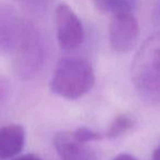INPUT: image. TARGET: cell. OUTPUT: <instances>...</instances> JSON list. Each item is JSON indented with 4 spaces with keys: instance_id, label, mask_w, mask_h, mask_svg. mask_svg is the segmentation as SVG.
<instances>
[{
    "instance_id": "cell-2",
    "label": "cell",
    "mask_w": 160,
    "mask_h": 160,
    "mask_svg": "<svg viewBox=\"0 0 160 160\" xmlns=\"http://www.w3.org/2000/svg\"><path fill=\"white\" fill-rule=\"evenodd\" d=\"M96 81L91 64L81 57H64L58 62L51 80V90L60 98L77 100L92 89Z\"/></svg>"
},
{
    "instance_id": "cell-13",
    "label": "cell",
    "mask_w": 160,
    "mask_h": 160,
    "mask_svg": "<svg viewBox=\"0 0 160 160\" xmlns=\"http://www.w3.org/2000/svg\"><path fill=\"white\" fill-rule=\"evenodd\" d=\"M12 160H41V158L36 155H33V153H25V155L13 158Z\"/></svg>"
},
{
    "instance_id": "cell-10",
    "label": "cell",
    "mask_w": 160,
    "mask_h": 160,
    "mask_svg": "<svg viewBox=\"0 0 160 160\" xmlns=\"http://www.w3.org/2000/svg\"><path fill=\"white\" fill-rule=\"evenodd\" d=\"M134 127V120L126 114H120L110 124L104 136L107 138H118L126 134Z\"/></svg>"
},
{
    "instance_id": "cell-8",
    "label": "cell",
    "mask_w": 160,
    "mask_h": 160,
    "mask_svg": "<svg viewBox=\"0 0 160 160\" xmlns=\"http://www.w3.org/2000/svg\"><path fill=\"white\" fill-rule=\"evenodd\" d=\"M25 131L22 125L10 124L0 127V159H10L22 151Z\"/></svg>"
},
{
    "instance_id": "cell-11",
    "label": "cell",
    "mask_w": 160,
    "mask_h": 160,
    "mask_svg": "<svg viewBox=\"0 0 160 160\" xmlns=\"http://www.w3.org/2000/svg\"><path fill=\"white\" fill-rule=\"evenodd\" d=\"M73 134L77 137V139H79L82 142H91L94 140H99L103 137L101 134L97 133V132L92 131V129L88 128V127H79L76 131H73Z\"/></svg>"
},
{
    "instance_id": "cell-15",
    "label": "cell",
    "mask_w": 160,
    "mask_h": 160,
    "mask_svg": "<svg viewBox=\"0 0 160 160\" xmlns=\"http://www.w3.org/2000/svg\"><path fill=\"white\" fill-rule=\"evenodd\" d=\"M152 160H160V146H158L155 149L152 153Z\"/></svg>"
},
{
    "instance_id": "cell-4",
    "label": "cell",
    "mask_w": 160,
    "mask_h": 160,
    "mask_svg": "<svg viewBox=\"0 0 160 160\" xmlns=\"http://www.w3.org/2000/svg\"><path fill=\"white\" fill-rule=\"evenodd\" d=\"M56 35L62 51H72L82 44L85 30L82 22L67 3L60 2L55 11Z\"/></svg>"
},
{
    "instance_id": "cell-6",
    "label": "cell",
    "mask_w": 160,
    "mask_h": 160,
    "mask_svg": "<svg viewBox=\"0 0 160 160\" xmlns=\"http://www.w3.org/2000/svg\"><path fill=\"white\" fill-rule=\"evenodd\" d=\"M27 22L11 6L0 5V55H12L22 38Z\"/></svg>"
},
{
    "instance_id": "cell-1",
    "label": "cell",
    "mask_w": 160,
    "mask_h": 160,
    "mask_svg": "<svg viewBox=\"0 0 160 160\" xmlns=\"http://www.w3.org/2000/svg\"><path fill=\"white\" fill-rule=\"evenodd\" d=\"M132 82L144 101L160 104V32L147 38L131 67Z\"/></svg>"
},
{
    "instance_id": "cell-3",
    "label": "cell",
    "mask_w": 160,
    "mask_h": 160,
    "mask_svg": "<svg viewBox=\"0 0 160 160\" xmlns=\"http://www.w3.org/2000/svg\"><path fill=\"white\" fill-rule=\"evenodd\" d=\"M13 55V70L23 80L33 79L44 64V46L38 30L27 22L22 38Z\"/></svg>"
},
{
    "instance_id": "cell-9",
    "label": "cell",
    "mask_w": 160,
    "mask_h": 160,
    "mask_svg": "<svg viewBox=\"0 0 160 160\" xmlns=\"http://www.w3.org/2000/svg\"><path fill=\"white\" fill-rule=\"evenodd\" d=\"M94 7L104 14L133 13L137 7V0H93Z\"/></svg>"
},
{
    "instance_id": "cell-12",
    "label": "cell",
    "mask_w": 160,
    "mask_h": 160,
    "mask_svg": "<svg viewBox=\"0 0 160 160\" xmlns=\"http://www.w3.org/2000/svg\"><path fill=\"white\" fill-rule=\"evenodd\" d=\"M10 81L5 77V76H0V104L8 98L10 93Z\"/></svg>"
},
{
    "instance_id": "cell-14",
    "label": "cell",
    "mask_w": 160,
    "mask_h": 160,
    "mask_svg": "<svg viewBox=\"0 0 160 160\" xmlns=\"http://www.w3.org/2000/svg\"><path fill=\"white\" fill-rule=\"evenodd\" d=\"M113 160H138V159L136 157H134L133 155H129V153H120Z\"/></svg>"
},
{
    "instance_id": "cell-5",
    "label": "cell",
    "mask_w": 160,
    "mask_h": 160,
    "mask_svg": "<svg viewBox=\"0 0 160 160\" xmlns=\"http://www.w3.org/2000/svg\"><path fill=\"white\" fill-rule=\"evenodd\" d=\"M139 36L138 21L133 13L112 16L109 27L111 47L115 53L125 54L135 47Z\"/></svg>"
},
{
    "instance_id": "cell-7",
    "label": "cell",
    "mask_w": 160,
    "mask_h": 160,
    "mask_svg": "<svg viewBox=\"0 0 160 160\" xmlns=\"http://www.w3.org/2000/svg\"><path fill=\"white\" fill-rule=\"evenodd\" d=\"M53 142L60 160H97L93 149L88 142L77 139L73 132H58Z\"/></svg>"
}]
</instances>
